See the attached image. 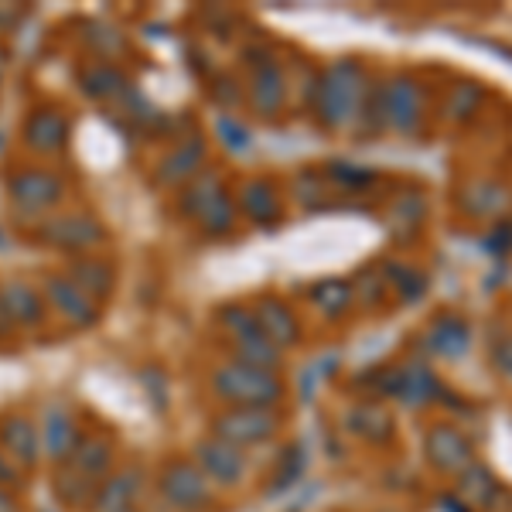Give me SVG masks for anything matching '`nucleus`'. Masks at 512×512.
I'll list each match as a JSON object with an SVG mask.
<instances>
[{"instance_id":"obj_1","label":"nucleus","mask_w":512,"mask_h":512,"mask_svg":"<svg viewBox=\"0 0 512 512\" xmlns=\"http://www.w3.org/2000/svg\"><path fill=\"white\" fill-rule=\"evenodd\" d=\"M7 205H11L14 216L21 219H35L41 222L52 212H59L69 198V178L55 168H45V164H24V168H14L7 175Z\"/></svg>"},{"instance_id":"obj_2","label":"nucleus","mask_w":512,"mask_h":512,"mask_svg":"<svg viewBox=\"0 0 512 512\" xmlns=\"http://www.w3.org/2000/svg\"><path fill=\"white\" fill-rule=\"evenodd\" d=\"M151 495L168 512H212L219 492L198 472L188 454H171L151 478Z\"/></svg>"},{"instance_id":"obj_3","label":"nucleus","mask_w":512,"mask_h":512,"mask_svg":"<svg viewBox=\"0 0 512 512\" xmlns=\"http://www.w3.org/2000/svg\"><path fill=\"white\" fill-rule=\"evenodd\" d=\"M35 239L52 253H65L69 260H76V256H93L103 250L110 243V229L89 209H59L35 222Z\"/></svg>"},{"instance_id":"obj_4","label":"nucleus","mask_w":512,"mask_h":512,"mask_svg":"<svg viewBox=\"0 0 512 512\" xmlns=\"http://www.w3.org/2000/svg\"><path fill=\"white\" fill-rule=\"evenodd\" d=\"M209 393L222 407H277L284 400V379L226 359L209 373Z\"/></svg>"},{"instance_id":"obj_5","label":"nucleus","mask_w":512,"mask_h":512,"mask_svg":"<svg viewBox=\"0 0 512 512\" xmlns=\"http://www.w3.org/2000/svg\"><path fill=\"white\" fill-rule=\"evenodd\" d=\"M178 212L185 216L188 222H195L205 236L219 239V236H229L236 226V202L233 195L226 192L222 178L216 171L205 168L202 175L188 181L178 195Z\"/></svg>"},{"instance_id":"obj_6","label":"nucleus","mask_w":512,"mask_h":512,"mask_svg":"<svg viewBox=\"0 0 512 512\" xmlns=\"http://www.w3.org/2000/svg\"><path fill=\"white\" fill-rule=\"evenodd\" d=\"M216 321L222 328V338H226L233 362L263 369V373H277V369H280V349L260 332L253 308H246V304H226V308L216 311Z\"/></svg>"},{"instance_id":"obj_7","label":"nucleus","mask_w":512,"mask_h":512,"mask_svg":"<svg viewBox=\"0 0 512 512\" xmlns=\"http://www.w3.org/2000/svg\"><path fill=\"white\" fill-rule=\"evenodd\" d=\"M280 431H284V417H280L277 407H222L205 424V434L219 437V441L233 444L246 454L277 441Z\"/></svg>"},{"instance_id":"obj_8","label":"nucleus","mask_w":512,"mask_h":512,"mask_svg":"<svg viewBox=\"0 0 512 512\" xmlns=\"http://www.w3.org/2000/svg\"><path fill=\"white\" fill-rule=\"evenodd\" d=\"M41 297H45L48 315H55L72 332H89L103 318V304H96L65 270H52L41 277Z\"/></svg>"},{"instance_id":"obj_9","label":"nucleus","mask_w":512,"mask_h":512,"mask_svg":"<svg viewBox=\"0 0 512 512\" xmlns=\"http://www.w3.org/2000/svg\"><path fill=\"white\" fill-rule=\"evenodd\" d=\"M188 458L195 461V468L209 478V485L216 492H233L246 482V475H250V454L219 441V437H212V434L198 437L192 444V451H188Z\"/></svg>"},{"instance_id":"obj_10","label":"nucleus","mask_w":512,"mask_h":512,"mask_svg":"<svg viewBox=\"0 0 512 512\" xmlns=\"http://www.w3.org/2000/svg\"><path fill=\"white\" fill-rule=\"evenodd\" d=\"M21 144L41 161L62 158L72 144V117L62 106H52V103L31 106L21 120Z\"/></svg>"},{"instance_id":"obj_11","label":"nucleus","mask_w":512,"mask_h":512,"mask_svg":"<svg viewBox=\"0 0 512 512\" xmlns=\"http://www.w3.org/2000/svg\"><path fill=\"white\" fill-rule=\"evenodd\" d=\"M45 321L48 308L38 284L18 274L0 280V325L14 328V332H35Z\"/></svg>"},{"instance_id":"obj_12","label":"nucleus","mask_w":512,"mask_h":512,"mask_svg":"<svg viewBox=\"0 0 512 512\" xmlns=\"http://www.w3.org/2000/svg\"><path fill=\"white\" fill-rule=\"evenodd\" d=\"M0 451L31 475V468L41 458V434H38V417H31L28 410H7L0 414Z\"/></svg>"},{"instance_id":"obj_13","label":"nucleus","mask_w":512,"mask_h":512,"mask_svg":"<svg viewBox=\"0 0 512 512\" xmlns=\"http://www.w3.org/2000/svg\"><path fill=\"white\" fill-rule=\"evenodd\" d=\"M151 492V478L140 465H117V472L106 478L93 495L89 512H130L140 509L144 495Z\"/></svg>"},{"instance_id":"obj_14","label":"nucleus","mask_w":512,"mask_h":512,"mask_svg":"<svg viewBox=\"0 0 512 512\" xmlns=\"http://www.w3.org/2000/svg\"><path fill=\"white\" fill-rule=\"evenodd\" d=\"M209 161V144L205 137H181L164 151V158L154 168V185L161 188H185L188 181L198 178Z\"/></svg>"},{"instance_id":"obj_15","label":"nucleus","mask_w":512,"mask_h":512,"mask_svg":"<svg viewBox=\"0 0 512 512\" xmlns=\"http://www.w3.org/2000/svg\"><path fill=\"white\" fill-rule=\"evenodd\" d=\"M79 93L99 106H127L134 96V79L117 62H86L79 69Z\"/></svg>"},{"instance_id":"obj_16","label":"nucleus","mask_w":512,"mask_h":512,"mask_svg":"<svg viewBox=\"0 0 512 512\" xmlns=\"http://www.w3.org/2000/svg\"><path fill=\"white\" fill-rule=\"evenodd\" d=\"M38 434H41V458L52 461V465H62L82 441L79 417L72 414L65 403H48V407L41 410Z\"/></svg>"},{"instance_id":"obj_17","label":"nucleus","mask_w":512,"mask_h":512,"mask_svg":"<svg viewBox=\"0 0 512 512\" xmlns=\"http://www.w3.org/2000/svg\"><path fill=\"white\" fill-rule=\"evenodd\" d=\"M62 465H69L72 472L82 475L89 485H96V489H99V485L117 472V465H120V461H117V444H113V437H106V434H82L76 451H72Z\"/></svg>"},{"instance_id":"obj_18","label":"nucleus","mask_w":512,"mask_h":512,"mask_svg":"<svg viewBox=\"0 0 512 512\" xmlns=\"http://www.w3.org/2000/svg\"><path fill=\"white\" fill-rule=\"evenodd\" d=\"M246 99H250L256 117H277V113L284 110L287 82H284V76H280L274 59L253 62L250 82H246Z\"/></svg>"},{"instance_id":"obj_19","label":"nucleus","mask_w":512,"mask_h":512,"mask_svg":"<svg viewBox=\"0 0 512 512\" xmlns=\"http://www.w3.org/2000/svg\"><path fill=\"white\" fill-rule=\"evenodd\" d=\"M355 79H359V69H352L349 62H338L325 76V86H321V117H325V123L342 127V123L352 117L355 93H359Z\"/></svg>"},{"instance_id":"obj_20","label":"nucleus","mask_w":512,"mask_h":512,"mask_svg":"<svg viewBox=\"0 0 512 512\" xmlns=\"http://www.w3.org/2000/svg\"><path fill=\"white\" fill-rule=\"evenodd\" d=\"M65 274H69L76 284L93 297L96 304H106L113 294H117V267H113L106 256H76V260H69V267H65Z\"/></svg>"},{"instance_id":"obj_21","label":"nucleus","mask_w":512,"mask_h":512,"mask_svg":"<svg viewBox=\"0 0 512 512\" xmlns=\"http://www.w3.org/2000/svg\"><path fill=\"white\" fill-rule=\"evenodd\" d=\"M233 202H236V212H243L256 226H274L280 219L277 185L270 178H246L243 185L236 188Z\"/></svg>"},{"instance_id":"obj_22","label":"nucleus","mask_w":512,"mask_h":512,"mask_svg":"<svg viewBox=\"0 0 512 512\" xmlns=\"http://www.w3.org/2000/svg\"><path fill=\"white\" fill-rule=\"evenodd\" d=\"M253 315H256L260 332L267 335L280 352L301 342V325H297V315L291 311V304L277 301V297H263L260 304H253Z\"/></svg>"},{"instance_id":"obj_23","label":"nucleus","mask_w":512,"mask_h":512,"mask_svg":"<svg viewBox=\"0 0 512 512\" xmlns=\"http://www.w3.org/2000/svg\"><path fill=\"white\" fill-rule=\"evenodd\" d=\"M311 304L328 318H342L352 308V287L345 280H321L311 287Z\"/></svg>"},{"instance_id":"obj_24","label":"nucleus","mask_w":512,"mask_h":512,"mask_svg":"<svg viewBox=\"0 0 512 512\" xmlns=\"http://www.w3.org/2000/svg\"><path fill=\"white\" fill-rule=\"evenodd\" d=\"M431 458L441 468H448V472H458V468H454V458L468 465L465 437H461L458 431H451V427H437V431H431Z\"/></svg>"},{"instance_id":"obj_25","label":"nucleus","mask_w":512,"mask_h":512,"mask_svg":"<svg viewBox=\"0 0 512 512\" xmlns=\"http://www.w3.org/2000/svg\"><path fill=\"white\" fill-rule=\"evenodd\" d=\"M24 482H28V472H21V468L14 465V461L7 458L4 451H0V485H4V489H14V492H18Z\"/></svg>"},{"instance_id":"obj_26","label":"nucleus","mask_w":512,"mask_h":512,"mask_svg":"<svg viewBox=\"0 0 512 512\" xmlns=\"http://www.w3.org/2000/svg\"><path fill=\"white\" fill-rule=\"evenodd\" d=\"M0 512H21V499L14 489H4L0 485Z\"/></svg>"},{"instance_id":"obj_27","label":"nucleus","mask_w":512,"mask_h":512,"mask_svg":"<svg viewBox=\"0 0 512 512\" xmlns=\"http://www.w3.org/2000/svg\"><path fill=\"white\" fill-rule=\"evenodd\" d=\"M4 72H7V48L0 45V82H4Z\"/></svg>"},{"instance_id":"obj_28","label":"nucleus","mask_w":512,"mask_h":512,"mask_svg":"<svg viewBox=\"0 0 512 512\" xmlns=\"http://www.w3.org/2000/svg\"><path fill=\"white\" fill-rule=\"evenodd\" d=\"M130 512H147V509H144V506H140V509H130Z\"/></svg>"}]
</instances>
